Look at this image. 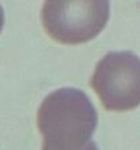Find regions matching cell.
<instances>
[{
    "instance_id": "1",
    "label": "cell",
    "mask_w": 140,
    "mask_h": 150,
    "mask_svg": "<svg viewBox=\"0 0 140 150\" xmlns=\"http://www.w3.org/2000/svg\"><path fill=\"white\" fill-rule=\"evenodd\" d=\"M96 125L95 106L77 88L51 92L37 112V127L44 139L41 150H82L91 143Z\"/></svg>"
},
{
    "instance_id": "2",
    "label": "cell",
    "mask_w": 140,
    "mask_h": 150,
    "mask_svg": "<svg viewBox=\"0 0 140 150\" xmlns=\"http://www.w3.org/2000/svg\"><path fill=\"white\" fill-rule=\"evenodd\" d=\"M110 17V0H45L41 21L45 32L63 44L95 39Z\"/></svg>"
},
{
    "instance_id": "3",
    "label": "cell",
    "mask_w": 140,
    "mask_h": 150,
    "mask_svg": "<svg viewBox=\"0 0 140 150\" xmlns=\"http://www.w3.org/2000/svg\"><path fill=\"white\" fill-rule=\"evenodd\" d=\"M89 84L104 109H135L140 105V58L131 51L108 52L98 62Z\"/></svg>"
},
{
    "instance_id": "4",
    "label": "cell",
    "mask_w": 140,
    "mask_h": 150,
    "mask_svg": "<svg viewBox=\"0 0 140 150\" xmlns=\"http://www.w3.org/2000/svg\"><path fill=\"white\" fill-rule=\"evenodd\" d=\"M3 25H4V11H3V7L0 6V32L3 29Z\"/></svg>"
},
{
    "instance_id": "5",
    "label": "cell",
    "mask_w": 140,
    "mask_h": 150,
    "mask_svg": "<svg viewBox=\"0 0 140 150\" xmlns=\"http://www.w3.org/2000/svg\"><path fill=\"white\" fill-rule=\"evenodd\" d=\"M82 150H99V149H98V146H96L95 142H94V141H91L89 145L87 146V147H84Z\"/></svg>"
}]
</instances>
